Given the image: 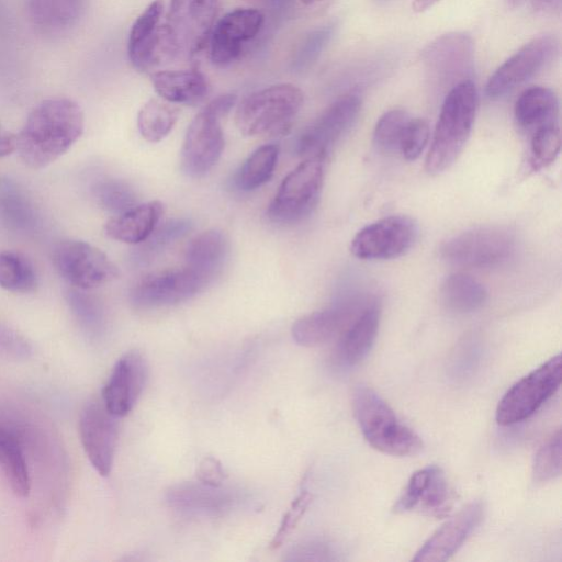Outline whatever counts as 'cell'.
Masks as SVG:
<instances>
[{
	"label": "cell",
	"mask_w": 562,
	"mask_h": 562,
	"mask_svg": "<svg viewBox=\"0 0 562 562\" xmlns=\"http://www.w3.org/2000/svg\"><path fill=\"white\" fill-rule=\"evenodd\" d=\"M16 150V135L0 123V159Z\"/></svg>",
	"instance_id": "7dc6e473"
},
{
	"label": "cell",
	"mask_w": 562,
	"mask_h": 562,
	"mask_svg": "<svg viewBox=\"0 0 562 562\" xmlns=\"http://www.w3.org/2000/svg\"><path fill=\"white\" fill-rule=\"evenodd\" d=\"M218 12V0H170L159 34L165 59L199 54L209 43Z\"/></svg>",
	"instance_id": "5b68a950"
},
{
	"label": "cell",
	"mask_w": 562,
	"mask_h": 562,
	"mask_svg": "<svg viewBox=\"0 0 562 562\" xmlns=\"http://www.w3.org/2000/svg\"><path fill=\"white\" fill-rule=\"evenodd\" d=\"M164 211V204L157 200L138 203L110 217L104 225V233L117 241L140 244L158 226Z\"/></svg>",
	"instance_id": "d4e9b609"
},
{
	"label": "cell",
	"mask_w": 562,
	"mask_h": 562,
	"mask_svg": "<svg viewBox=\"0 0 562 562\" xmlns=\"http://www.w3.org/2000/svg\"><path fill=\"white\" fill-rule=\"evenodd\" d=\"M205 288L204 283L186 267L166 269L139 279L130 291V300L137 308H158L184 302Z\"/></svg>",
	"instance_id": "4fadbf2b"
},
{
	"label": "cell",
	"mask_w": 562,
	"mask_h": 562,
	"mask_svg": "<svg viewBox=\"0 0 562 562\" xmlns=\"http://www.w3.org/2000/svg\"><path fill=\"white\" fill-rule=\"evenodd\" d=\"M326 156L306 157L282 180L267 209L273 223L295 224L307 217L318 203Z\"/></svg>",
	"instance_id": "52a82bcc"
},
{
	"label": "cell",
	"mask_w": 562,
	"mask_h": 562,
	"mask_svg": "<svg viewBox=\"0 0 562 562\" xmlns=\"http://www.w3.org/2000/svg\"><path fill=\"white\" fill-rule=\"evenodd\" d=\"M79 436L91 465L101 476H108L117 446V417L108 411L102 401H91L80 414Z\"/></svg>",
	"instance_id": "9a60e30c"
},
{
	"label": "cell",
	"mask_w": 562,
	"mask_h": 562,
	"mask_svg": "<svg viewBox=\"0 0 562 562\" xmlns=\"http://www.w3.org/2000/svg\"><path fill=\"white\" fill-rule=\"evenodd\" d=\"M85 0H30V15L34 24L44 32L65 31L78 21Z\"/></svg>",
	"instance_id": "f546056e"
},
{
	"label": "cell",
	"mask_w": 562,
	"mask_h": 562,
	"mask_svg": "<svg viewBox=\"0 0 562 562\" xmlns=\"http://www.w3.org/2000/svg\"><path fill=\"white\" fill-rule=\"evenodd\" d=\"M513 233L501 226H479L446 240L440 247L441 258L456 266L483 268L506 261L514 252Z\"/></svg>",
	"instance_id": "9c48e42d"
},
{
	"label": "cell",
	"mask_w": 562,
	"mask_h": 562,
	"mask_svg": "<svg viewBox=\"0 0 562 562\" xmlns=\"http://www.w3.org/2000/svg\"><path fill=\"white\" fill-rule=\"evenodd\" d=\"M304 101L292 83H278L245 97L236 108L235 124L250 137L286 135Z\"/></svg>",
	"instance_id": "277c9868"
},
{
	"label": "cell",
	"mask_w": 562,
	"mask_h": 562,
	"mask_svg": "<svg viewBox=\"0 0 562 562\" xmlns=\"http://www.w3.org/2000/svg\"><path fill=\"white\" fill-rule=\"evenodd\" d=\"M52 262L68 284L82 291L109 283L120 274L101 249L79 239L58 241L52 249Z\"/></svg>",
	"instance_id": "30bf717a"
},
{
	"label": "cell",
	"mask_w": 562,
	"mask_h": 562,
	"mask_svg": "<svg viewBox=\"0 0 562 562\" xmlns=\"http://www.w3.org/2000/svg\"><path fill=\"white\" fill-rule=\"evenodd\" d=\"M236 100L232 93L215 98L189 124L180 151V167L188 177L205 176L221 158L225 146L221 121Z\"/></svg>",
	"instance_id": "8992f818"
},
{
	"label": "cell",
	"mask_w": 562,
	"mask_h": 562,
	"mask_svg": "<svg viewBox=\"0 0 562 562\" xmlns=\"http://www.w3.org/2000/svg\"><path fill=\"white\" fill-rule=\"evenodd\" d=\"M279 145L265 144L255 149L235 175V184L241 191H252L267 183L277 167Z\"/></svg>",
	"instance_id": "1f68e13d"
},
{
	"label": "cell",
	"mask_w": 562,
	"mask_h": 562,
	"mask_svg": "<svg viewBox=\"0 0 562 562\" xmlns=\"http://www.w3.org/2000/svg\"><path fill=\"white\" fill-rule=\"evenodd\" d=\"M301 1H302L304 4L310 5V4L318 3V2H321V1H323V0H301Z\"/></svg>",
	"instance_id": "681fc988"
},
{
	"label": "cell",
	"mask_w": 562,
	"mask_h": 562,
	"mask_svg": "<svg viewBox=\"0 0 562 562\" xmlns=\"http://www.w3.org/2000/svg\"><path fill=\"white\" fill-rule=\"evenodd\" d=\"M381 1H386V0H381Z\"/></svg>",
	"instance_id": "f907efd6"
},
{
	"label": "cell",
	"mask_w": 562,
	"mask_h": 562,
	"mask_svg": "<svg viewBox=\"0 0 562 562\" xmlns=\"http://www.w3.org/2000/svg\"><path fill=\"white\" fill-rule=\"evenodd\" d=\"M411 116L402 109L385 112L376 122L373 143L383 153L400 150V143Z\"/></svg>",
	"instance_id": "8d00e7d4"
},
{
	"label": "cell",
	"mask_w": 562,
	"mask_h": 562,
	"mask_svg": "<svg viewBox=\"0 0 562 562\" xmlns=\"http://www.w3.org/2000/svg\"><path fill=\"white\" fill-rule=\"evenodd\" d=\"M453 504L454 493L443 471L437 465H427L412 474L393 509L397 514L415 512L443 518Z\"/></svg>",
	"instance_id": "5bb4252c"
},
{
	"label": "cell",
	"mask_w": 562,
	"mask_h": 562,
	"mask_svg": "<svg viewBox=\"0 0 562 562\" xmlns=\"http://www.w3.org/2000/svg\"><path fill=\"white\" fill-rule=\"evenodd\" d=\"M418 226L407 215H391L361 228L350 244L351 254L363 260H386L405 255L416 243Z\"/></svg>",
	"instance_id": "8fae6325"
},
{
	"label": "cell",
	"mask_w": 562,
	"mask_h": 562,
	"mask_svg": "<svg viewBox=\"0 0 562 562\" xmlns=\"http://www.w3.org/2000/svg\"><path fill=\"white\" fill-rule=\"evenodd\" d=\"M196 477L204 484L221 486L225 480V472L217 459L205 457L198 465Z\"/></svg>",
	"instance_id": "7bdbcfd3"
},
{
	"label": "cell",
	"mask_w": 562,
	"mask_h": 562,
	"mask_svg": "<svg viewBox=\"0 0 562 562\" xmlns=\"http://www.w3.org/2000/svg\"><path fill=\"white\" fill-rule=\"evenodd\" d=\"M352 409L362 436L375 450L394 457L415 456L423 450L422 438L370 386L355 387Z\"/></svg>",
	"instance_id": "3957f363"
},
{
	"label": "cell",
	"mask_w": 562,
	"mask_h": 562,
	"mask_svg": "<svg viewBox=\"0 0 562 562\" xmlns=\"http://www.w3.org/2000/svg\"><path fill=\"white\" fill-rule=\"evenodd\" d=\"M517 126L527 134L559 125V101L553 90L536 86L525 90L517 99L514 108Z\"/></svg>",
	"instance_id": "4316f807"
},
{
	"label": "cell",
	"mask_w": 562,
	"mask_h": 562,
	"mask_svg": "<svg viewBox=\"0 0 562 562\" xmlns=\"http://www.w3.org/2000/svg\"><path fill=\"white\" fill-rule=\"evenodd\" d=\"M359 313L355 302H344L304 315L293 323L292 338L303 347L322 346L340 336Z\"/></svg>",
	"instance_id": "44dd1931"
},
{
	"label": "cell",
	"mask_w": 562,
	"mask_h": 562,
	"mask_svg": "<svg viewBox=\"0 0 562 562\" xmlns=\"http://www.w3.org/2000/svg\"><path fill=\"white\" fill-rule=\"evenodd\" d=\"M178 117L176 105L162 99H150L138 111L137 127L145 140L157 143L171 132Z\"/></svg>",
	"instance_id": "d6a6232c"
},
{
	"label": "cell",
	"mask_w": 562,
	"mask_h": 562,
	"mask_svg": "<svg viewBox=\"0 0 562 562\" xmlns=\"http://www.w3.org/2000/svg\"><path fill=\"white\" fill-rule=\"evenodd\" d=\"M562 434L557 430L537 451L532 476L537 483H546L561 474Z\"/></svg>",
	"instance_id": "74e56055"
},
{
	"label": "cell",
	"mask_w": 562,
	"mask_h": 562,
	"mask_svg": "<svg viewBox=\"0 0 562 562\" xmlns=\"http://www.w3.org/2000/svg\"><path fill=\"white\" fill-rule=\"evenodd\" d=\"M192 224L187 218L168 220L154 229L143 241L133 256L136 265H146L160 255L176 240L182 238L190 232Z\"/></svg>",
	"instance_id": "e575fe53"
},
{
	"label": "cell",
	"mask_w": 562,
	"mask_h": 562,
	"mask_svg": "<svg viewBox=\"0 0 562 562\" xmlns=\"http://www.w3.org/2000/svg\"><path fill=\"white\" fill-rule=\"evenodd\" d=\"M562 358L558 353L513 384L499 401L496 422L502 426L531 417L560 387Z\"/></svg>",
	"instance_id": "ba28073f"
},
{
	"label": "cell",
	"mask_w": 562,
	"mask_h": 562,
	"mask_svg": "<svg viewBox=\"0 0 562 562\" xmlns=\"http://www.w3.org/2000/svg\"><path fill=\"white\" fill-rule=\"evenodd\" d=\"M440 299L449 311L468 314L484 305L487 292L475 278L465 273H452L440 286Z\"/></svg>",
	"instance_id": "f1b7e54d"
},
{
	"label": "cell",
	"mask_w": 562,
	"mask_h": 562,
	"mask_svg": "<svg viewBox=\"0 0 562 562\" xmlns=\"http://www.w3.org/2000/svg\"><path fill=\"white\" fill-rule=\"evenodd\" d=\"M166 502L176 510L199 515H218L228 510L237 501L232 490L198 482H182L166 492Z\"/></svg>",
	"instance_id": "603a6c76"
},
{
	"label": "cell",
	"mask_w": 562,
	"mask_h": 562,
	"mask_svg": "<svg viewBox=\"0 0 562 562\" xmlns=\"http://www.w3.org/2000/svg\"><path fill=\"white\" fill-rule=\"evenodd\" d=\"M229 249L228 238L222 231H204L189 243L184 254V267L207 286L223 272L229 258Z\"/></svg>",
	"instance_id": "cb8c5ba5"
},
{
	"label": "cell",
	"mask_w": 562,
	"mask_h": 562,
	"mask_svg": "<svg viewBox=\"0 0 562 562\" xmlns=\"http://www.w3.org/2000/svg\"><path fill=\"white\" fill-rule=\"evenodd\" d=\"M85 116L80 105L67 98H50L37 104L16 135L20 159L32 169L57 160L80 138Z\"/></svg>",
	"instance_id": "6da1fadb"
},
{
	"label": "cell",
	"mask_w": 562,
	"mask_h": 562,
	"mask_svg": "<svg viewBox=\"0 0 562 562\" xmlns=\"http://www.w3.org/2000/svg\"><path fill=\"white\" fill-rule=\"evenodd\" d=\"M263 20L261 11L254 8L235 9L217 20L207 43L213 64L223 67L236 60L243 46L259 33Z\"/></svg>",
	"instance_id": "ac0fdd59"
},
{
	"label": "cell",
	"mask_w": 562,
	"mask_h": 562,
	"mask_svg": "<svg viewBox=\"0 0 562 562\" xmlns=\"http://www.w3.org/2000/svg\"><path fill=\"white\" fill-rule=\"evenodd\" d=\"M559 43L552 35H540L525 44L490 77L485 93L497 99L526 82L557 55Z\"/></svg>",
	"instance_id": "7c38bea8"
},
{
	"label": "cell",
	"mask_w": 562,
	"mask_h": 562,
	"mask_svg": "<svg viewBox=\"0 0 562 562\" xmlns=\"http://www.w3.org/2000/svg\"><path fill=\"white\" fill-rule=\"evenodd\" d=\"M530 149L535 166L543 167L554 161L561 147L559 125L540 128L531 134Z\"/></svg>",
	"instance_id": "f35d334b"
},
{
	"label": "cell",
	"mask_w": 562,
	"mask_h": 562,
	"mask_svg": "<svg viewBox=\"0 0 562 562\" xmlns=\"http://www.w3.org/2000/svg\"><path fill=\"white\" fill-rule=\"evenodd\" d=\"M68 302L78 321L89 331L97 334L103 327V311L100 304L82 290H72L68 294Z\"/></svg>",
	"instance_id": "ab89813d"
},
{
	"label": "cell",
	"mask_w": 562,
	"mask_h": 562,
	"mask_svg": "<svg viewBox=\"0 0 562 562\" xmlns=\"http://www.w3.org/2000/svg\"><path fill=\"white\" fill-rule=\"evenodd\" d=\"M93 193L101 207L114 215L138 204L135 190L127 182L119 179L99 181L94 186Z\"/></svg>",
	"instance_id": "d590c367"
},
{
	"label": "cell",
	"mask_w": 562,
	"mask_h": 562,
	"mask_svg": "<svg viewBox=\"0 0 562 562\" xmlns=\"http://www.w3.org/2000/svg\"><path fill=\"white\" fill-rule=\"evenodd\" d=\"M312 494L305 490L293 499L281 520L279 529L271 540L270 547L272 549L279 548L293 532L312 503Z\"/></svg>",
	"instance_id": "b9f144b4"
},
{
	"label": "cell",
	"mask_w": 562,
	"mask_h": 562,
	"mask_svg": "<svg viewBox=\"0 0 562 562\" xmlns=\"http://www.w3.org/2000/svg\"><path fill=\"white\" fill-rule=\"evenodd\" d=\"M291 557L289 560H327L329 559L327 554H329L328 548L318 542H311L306 544H302L297 547L295 550H293L292 553H290Z\"/></svg>",
	"instance_id": "ee69618b"
},
{
	"label": "cell",
	"mask_w": 562,
	"mask_h": 562,
	"mask_svg": "<svg viewBox=\"0 0 562 562\" xmlns=\"http://www.w3.org/2000/svg\"><path fill=\"white\" fill-rule=\"evenodd\" d=\"M429 140V125L426 120L411 117L400 143V151L407 160H416Z\"/></svg>",
	"instance_id": "60d3db41"
},
{
	"label": "cell",
	"mask_w": 562,
	"mask_h": 562,
	"mask_svg": "<svg viewBox=\"0 0 562 562\" xmlns=\"http://www.w3.org/2000/svg\"><path fill=\"white\" fill-rule=\"evenodd\" d=\"M484 505L469 503L449 518L416 552L415 562H440L452 557L464 543L483 518Z\"/></svg>",
	"instance_id": "ffe728a7"
},
{
	"label": "cell",
	"mask_w": 562,
	"mask_h": 562,
	"mask_svg": "<svg viewBox=\"0 0 562 562\" xmlns=\"http://www.w3.org/2000/svg\"><path fill=\"white\" fill-rule=\"evenodd\" d=\"M440 0H413V9L417 12L426 11L427 9L435 5Z\"/></svg>",
	"instance_id": "c3c4849f"
},
{
	"label": "cell",
	"mask_w": 562,
	"mask_h": 562,
	"mask_svg": "<svg viewBox=\"0 0 562 562\" xmlns=\"http://www.w3.org/2000/svg\"><path fill=\"white\" fill-rule=\"evenodd\" d=\"M423 63L431 79L439 85H448L451 89L459 82L471 79L474 65L473 42L464 33L445 34L426 47Z\"/></svg>",
	"instance_id": "e0dca14e"
},
{
	"label": "cell",
	"mask_w": 562,
	"mask_h": 562,
	"mask_svg": "<svg viewBox=\"0 0 562 562\" xmlns=\"http://www.w3.org/2000/svg\"><path fill=\"white\" fill-rule=\"evenodd\" d=\"M150 79L157 94L172 104L195 105L210 91L206 78L196 69L160 70L153 72Z\"/></svg>",
	"instance_id": "484cf974"
},
{
	"label": "cell",
	"mask_w": 562,
	"mask_h": 562,
	"mask_svg": "<svg viewBox=\"0 0 562 562\" xmlns=\"http://www.w3.org/2000/svg\"><path fill=\"white\" fill-rule=\"evenodd\" d=\"M37 286V274L32 261L14 250L0 251V288L26 294Z\"/></svg>",
	"instance_id": "836d02e7"
},
{
	"label": "cell",
	"mask_w": 562,
	"mask_h": 562,
	"mask_svg": "<svg viewBox=\"0 0 562 562\" xmlns=\"http://www.w3.org/2000/svg\"><path fill=\"white\" fill-rule=\"evenodd\" d=\"M477 103V90L471 79L459 82L448 91L425 161L428 173H441L457 160L471 134Z\"/></svg>",
	"instance_id": "7a4b0ae2"
},
{
	"label": "cell",
	"mask_w": 562,
	"mask_h": 562,
	"mask_svg": "<svg viewBox=\"0 0 562 562\" xmlns=\"http://www.w3.org/2000/svg\"><path fill=\"white\" fill-rule=\"evenodd\" d=\"M147 363L137 351L123 355L113 367L102 390V402L117 418L126 416L137 403L146 383Z\"/></svg>",
	"instance_id": "d6986e66"
},
{
	"label": "cell",
	"mask_w": 562,
	"mask_h": 562,
	"mask_svg": "<svg viewBox=\"0 0 562 562\" xmlns=\"http://www.w3.org/2000/svg\"><path fill=\"white\" fill-rule=\"evenodd\" d=\"M164 14V2L154 0L133 23L127 41L131 63L139 70L151 68L157 32Z\"/></svg>",
	"instance_id": "83f0119b"
},
{
	"label": "cell",
	"mask_w": 562,
	"mask_h": 562,
	"mask_svg": "<svg viewBox=\"0 0 562 562\" xmlns=\"http://www.w3.org/2000/svg\"><path fill=\"white\" fill-rule=\"evenodd\" d=\"M333 33L331 27L321 29L312 34L310 40L306 43L304 57L306 60L311 61L315 56L319 54L324 45L328 42Z\"/></svg>",
	"instance_id": "bcb514c9"
},
{
	"label": "cell",
	"mask_w": 562,
	"mask_h": 562,
	"mask_svg": "<svg viewBox=\"0 0 562 562\" xmlns=\"http://www.w3.org/2000/svg\"><path fill=\"white\" fill-rule=\"evenodd\" d=\"M361 108V99L356 93L340 97L331 103L300 135L295 150L300 156L323 155L351 127Z\"/></svg>",
	"instance_id": "2e32d148"
},
{
	"label": "cell",
	"mask_w": 562,
	"mask_h": 562,
	"mask_svg": "<svg viewBox=\"0 0 562 562\" xmlns=\"http://www.w3.org/2000/svg\"><path fill=\"white\" fill-rule=\"evenodd\" d=\"M562 0H509L516 7L527 8L528 10L541 14H558L561 11Z\"/></svg>",
	"instance_id": "f6af8a7d"
},
{
	"label": "cell",
	"mask_w": 562,
	"mask_h": 562,
	"mask_svg": "<svg viewBox=\"0 0 562 562\" xmlns=\"http://www.w3.org/2000/svg\"><path fill=\"white\" fill-rule=\"evenodd\" d=\"M381 311L374 302L368 304L341 333L333 352V363L350 368L360 363L370 352L379 330Z\"/></svg>",
	"instance_id": "7402d4cb"
},
{
	"label": "cell",
	"mask_w": 562,
	"mask_h": 562,
	"mask_svg": "<svg viewBox=\"0 0 562 562\" xmlns=\"http://www.w3.org/2000/svg\"><path fill=\"white\" fill-rule=\"evenodd\" d=\"M0 465L13 491L19 497H26L31 488L26 460L16 436L0 426Z\"/></svg>",
	"instance_id": "4dcf8cb0"
}]
</instances>
